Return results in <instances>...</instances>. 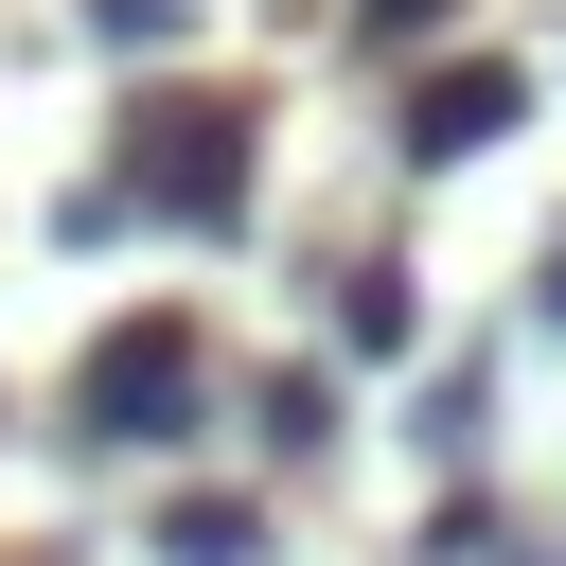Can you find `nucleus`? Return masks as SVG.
<instances>
[{
	"instance_id": "f257e3e1",
	"label": "nucleus",
	"mask_w": 566,
	"mask_h": 566,
	"mask_svg": "<svg viewBox=\"0 0 566 566\" xmlns=\"http://www.w3.org/2000/svg\"><path fill=\"white\" fill-rule=\"evenodd\" d=\"M195 407H212L195 318H106V336L71 354V442H88V460H177Z\"/></svg>"
},
{
	"instance_id": "f03ea898",
	"label": "nucleus",
	"mask_w": 566,
	"mask_h": 566,
	"mask_svg": "<svg viewBox=\"0 0 566 566\" xmlns=\"http://www.w3.org/2000/svg\"><path fill=\"white\" fill-rule=\"evenodd\" d=\"M124 195H142L159 230L230 248V230H248V106H212V88H142V124H124Z\"/></svg>"
},
{
	"instance_id": "7ed1b4c3",
	"label": "nucleus",
	"mask_w": 566,
	"mask_h": 566,
	"mask_svg": "<svg viewBox=\"0 0 566 566\" xmlns=\"http://www.w3.org/2000/svg\"><path fill=\"white\" fill-rule=\"evenodd\" d=\"M513 124H531V71H513V53H442V71H407V159H424V177L495 159Z\"/></svg>"
},
{
	"instance_id": "20e7f679",
	"label": "nucleus",
	"mask_w": 566,
	"mask_h": 566,
	"mask_svg": "<svg viewBox=\"0 0 566 566\" xmlns=\"http://www.w3.org/2000/svg\"><path fill=\"white\" fill-rule=\"evenodd\" d=\"M248 424H265V460H283V478H318V460H336V371H265V389H248Z\"/></svg>"
},
{
	"instance_id": "39448f33",
	"label": "nucleus",
	"mask_w": 566,
	"mask_h": 566,
	"mask_svg": "<svg viewBox=\"0 0 566 566\" xmlns=\"http://www.w3.org/2000/svg\"><path fill=\"white\" fill-rule=\"evenodd\" d=\"M248 548H265L248 495H159V566H248Z\"/></svg>"
},
{
	"instance_id": "423d86ee",
	"label": "nucleus",
	"mask_w": 566,
	"mask_h": 566,
	"mask_svg": "<svg viewBox=\"0 0 566 566\" xmlns=\"http://www.w3.org/2000/svg\"><path fill=\"white\" fill-rule=\"evenodd\" d=\"M336 336H354V354H407V265H354V283H336Z\"/></svg>"
},
{
	"instance_id": "0eeeda50",
	"label": "nucleus",
	"mask_w": 566,
	"mask_h": 566,
	"mask_svg": "<svg viewBox=\"0 0 566 566\" xmlns=\"http://www.w3.org/2000/svg\"><path fill=\"white\" fill-rule=\"evenodd\" d=\"M478 389H495L478 354H442V371H424V442H442V460H478Z\"/></svg>"
},
{
	"instance_id": "6e6552de",
	"label": "nucleus",
	"mask_w": 566,
	"mask_h": 566,
	"mask_svg": "<svg viewBox=\"0 0 566 566\" xmlns=\"http://www.w3.org/2000/svg\"><path fill=\"white\" fill-rule=\"evenodd\" d=\"M88 35H106V53H177V35H195V0H88Z\"/></svg>"
},
{
	"instance_id": "1a4fd4ad",
	"label": "nucleus",
	"mask_w": 566,
	"mask_h": 566,
	"mask_svg": "<svg viewBox=\"0 0 566 566\" xmlns=\"http://www.w3.org/2000/svg\"><path fill=\"white\" fill-rule=\"evenodd\" d=\"M354 35L371 53H424V35H460V0H354Z\"/></svg>"
},
{
	"instance_id": "9d476101",
	"label": "nucleus",
	"mask_w": 566,
	"mask_h": 566,
	"mask_svg": "<svg viewBox=\"0 0 566 566\" xmlns=\"http://www.w3.org/2000/svg\"><path fill=\"white\" fill-rule=\"evenodd\" d=\"M531 336H566V230H548V265H531Z\"/></svg>"
}]
</instances>
